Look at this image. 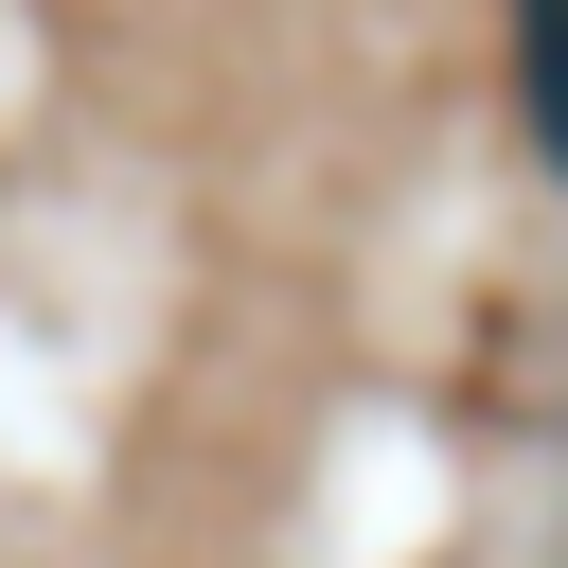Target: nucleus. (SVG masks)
<instances>
[{"label": "nucleus", "mask_w": 568, "mask_h": 568, "mask_svg": "<svg viewBox=\"0 0 568 568\" xmlns=\"http://www.w3.org/2000/svg\"><path fill=\"white\" fill-rule=\"evenodd\" d=\"M515 71H532V142L568 178V0H515Z\"/></svg>", "instance_id": "nucleus-1"}]
</instances>
